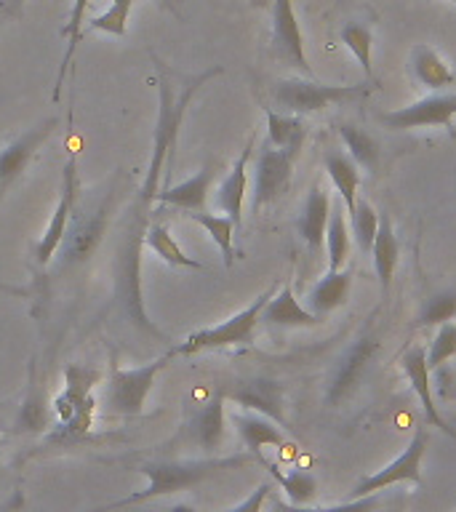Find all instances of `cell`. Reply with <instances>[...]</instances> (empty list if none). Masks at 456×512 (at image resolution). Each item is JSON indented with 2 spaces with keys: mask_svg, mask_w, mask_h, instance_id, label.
Instances as JSON below:
<instances>
[{
  "mask_svg": "<svg viewBox=\"0 0 456 512\" xmlns=\"http://www.w3.org/2000/svg\"><path fill=\"white\" fill-rule=\"evenodd\" d=\"M251 152H254V136H248L240 158L235 160V166L230 168V174L224 176L222 184H219V192H216V203L235 222V227H240V219H243V200H246L248 190V160H251Z\"/></svg>",
  "mask_w": 456,
  "mask_h": 512,
  "instance_id": "ac0fdd59",
  "label": "cell"
},
{
  "mask_svg": "<svg viewBox=\"0 0 456 512\" xmlns=\"http://www.w3.org/2000/svg\"><path fill=\"white\" fill-rule=\"evenodd\" d=\"M158 3H160V6H163V8H168V11H174V14H176L174 0H158Z\"/></svg>",
  "mask_w": 456,
  "mask_h": 512,
  "instance_id": "ee69618b",
  "label": "cell"
},
{
  "mask_svg": "<svg viewBox=\"0 0 456 512\" xmlns=\"http://www.w3.org/2000/svg\"><path fill=\"white\" fill-rule=\"evenodd\" d=\"M174 358V350L163 358L152 360L139 368H120L115 360L110 363V379H107V392L104 403L107 411L115 416H139L144 411V400L150 395L155 376L166 368L168 360Z\"/></svg>",
  "mask_w": 456,
  "mask_h": 512,
  "instance_id": "277c9868",
  "label": "cell"
},
{
  "mask_svg": "<svg viewBox=\"0 0 456 512\" xmlns=\"http://www.w3.org/2000/svg\"><path fill=\"white\" fill-rule=\"evenodd\" d=\"M91 6V0H72V11L67 24L62 27V38L67 40V51L62 56V67H59V75H56V86H54V99L62 96L64 86V72L70 67L72 56H75V48H78L80 38H83V22H86V11Z\"/></svg>",
  "mask_w": 456,
  "mask_h": 512,
  "instance_id": "4dcf8cb0",
  "label": "cell"
},
{
  "mask_svg": "<svg viewBox=\"0 0 456 512\" xmlns=\"http://www.w3.org/2000/svg\"><path fill=\"white\" fill-rule=\"evenodd\" d=\"M411 75L419 86L430 88V91H443V88L454 86L456 72L443 56L430 48L427 43H419L411 51Z\"/></svg>",
  "mask_w": 456,
  "mask_h": 512,
  "instance_id": "cb8c5ba5",
  "label": "cell"
},
{
  "mask_svg": "<svg viewBox=\"0 0 456 512\" xmlns=\"http://www.w3.org/2000/svg\"><path fill=\"white\" fill-rule=\"evenodd\" d=\"M0 3H6V0H0Z\"/></svg>",
  "mask_w": 456,
  "mask_h": 512,
  "instance_id": "bcb514c9",
  "label": "cell"
},
{
  "mask_svg": "<svg viewBox=\"0 0 456 512\" xmlns=\"http://www.w3.org/2000/svg\"><path fill=\"white\" fill-rule=\"evenodd\" d=\"M379 507V496L368 494L352 502L334 504V507H307V504H291V502H275V510L280 512H374Z\"/></svg>",
  "mask_w": 456,
  "mask_h": 512,
  "instance_id": "f35d334b",
  "label": "cell"
},
{
  "mask_svg": "<svg viewBox=\"0 0 456 512\" xmlns=\"http://www.w3.org/2000/svg\"><path fill=\"white\" fill-rule=\"evenodd\" d=\"M134 0H112V6L102 16H96L88 22V30L110 32V35H126L128 14H131Z\"/></svg>",
  "mask_w": 456,
  "mask_h": 512,
  "instance_id": "8d00e7d4",
  "label": "cell"
},
{
  "mask_svg": "<svg viewBox=\"0 0 456 512\" xmlns=\"http://www.w3.org/2000/svg\"><path fill=\"white\" fill-rule=\"evenodd\" d=\"M110 211H112V192H107L102 200H99V206L83 216H78L75 222L67 227L62 240V256H59V267L56 270H72V267H78V264H86L91 259L99 243H102L104 232H107V224H110Z\"/></svg>",
  "mask_w": 456,
  "mask_h": 512,
  "instance_id": "52a82bcc",
  "label": "cell"
},
{
  "mask_svg": "<svg viewBox=\"0 0 456 512\" xmlns=\"http://www.w3.org/2000/svg\"><path fill=\"white\" fill-rule=\"evenodd\" d=\"M272 294H275V288H267L238 315H232L214 328H203V331L190 334L176 347L174 355H198V352L206 350H224V347H235V344H248L254 339V328L262 320L264 304L270 302Z\"/></svg>",
  "mask_w": 456,
  "mask_h": 512,
  "instance_id": "5b68a950",
  "label": "cell"
},
{
  "mask_svg": "<svg viewBox=\"0 0 456 512\" xmlns=\"http://www.w3.org/2000/svg\"><path fill=\"white\" fill-rule=\"evenodd\" d=\"M222 67H214V70H206L203 75L192 80L190 86L184 88V94L174 102L171 96V88H168V80L160 78V115H158V126H155V142H152V160H150V171H147V182L142 187V195H139V203L142 208H147L152 200L158 198L160 192V174L163 171H171L174 166V147H176V136H179V126H182V118L187 107H190L192 96L198 91L206 80H211L214 75H219Z\"/></svg>",
  "mask_w": 456,
  "mask_h": 512,
  "instance_id": "7a4b0ae2",
  "label": "cell"
},
{
  "mask_svg": "<svg viewBox=\"0 0 456 512\" xmlns=\"http://www.w3.org/2000/svg\"><path fill=\"white\" fill-rule=\"evenodd\" d=\"M456 115V94H435L424 96L419 102L400 107L395 112L382 115V123L398 131H411V128H448L451 131V120Z\"/></svg>",
  "mask_w": 456,
  "mask_h": 512,
  "instance_id": "7c38bea8",
  "label": "cell"
},
{
  "mask_svg": "<svg viewBox=\"0 0 456 512\" xmlns=\"http://www.w3.org/2000/svg\"><path fill=\"white\" fill-rule=\"evenodd\" d=\"M232 424L238 430L243 446L251 451V454L264 462L262 448L264 446H283L286 443V435L280 430V424H275L272 419L262 414H254V411H240V414H232Z\"/></svg>",
  "mask_w": 456,
  "mask_h": 512,
  "instance_id": "7402d4cb",
  "label": "cell"
},
{
  "mask_svg": "<svg viewBox=\"0 0 456 512\" xmlns=\"http://www.w3.org/2000/svg\"><path fill=\"white\" fill-rule=\"evenodd\" d=\"M80 179H78V160H75V152H70V158L62 168V198H59V206H56L51 222H48L43 238H40L38 248H35V262L38 267H48L51 259L56 256L59 246H62L64 232L70 227L72 208H75V200H78Z\"/></svg>",
  "mask_w": 456,
  "mask_h": 512,
  "instance_id": "30bf717a",
  "label": "cell"
},
{
  "mask_svg": "<svg viewBox=\"0 0 456 512\" xmlns=\"http://www.w3.org/2000/svg\"><path fill=\"white\" fill-rule=\"evenodd\" d=\"M224 395L230 400H235L240 408L267 416V419H272V422L280 424V427L286 424V411H283L286 390H283V384L275 382V379H264V376L246 379V382H238L230 392H224Z\"/></svg>",
  "mask_w": 456,
  "mask_h": 512,
  "instance_id": "5bb4252c",
  "label": "cell"
},
{
  "mask_svg": "<svg viewBox=\"0 0 456 512\" xmlns=\"http://www.w3.org/2000/svg\"><path fill=\"white\" fill-rule=\"evenodd\" d=\"M275 102L294 115H310L331 107V104L350 102L366 94V86H326L312 78H286L275 83Z\"/></svg>",
  "mask_w": 456,
  "mask_h": 512,
  "instance_id": "8992f818",
  "label": "cell"
},
{
  "mask_svg": "<svg viewBox=\"0 0 456 512\" xmlns=\"http://www.w3.org/2000/svg\"><path fill=\"white\" fill-rule=\"evenodd\" d=\"M342 43L358 59V64L366 72V78H374V64H371L374 62L371 59V54H374V30H371V24L347 22L342 27Z\"/></svg>",
  "mask_w": 456,
  "mask_h": 512,
  "instance_id": "1f68e13d",
  "label": "cell"
},
{
  "mask_svg": "<svg viewBox=\"0 0 456 512\" xmlns=\"http://www.w3.org/2000/svg\"><path fill=\"white\" fill-rule=\"evenodd\" d=\"M339 136H342L344 147L350 150L352 160L366 168V171H374L376 163H379V144L374 142V136L366 134L363 128L352 126V123H342Z\"/></svg>",
  "mask_w": 456,
  "mask_h": 512,
  "instance_id": "836d02e7",
  "label": "cell"
},
{
  "mask_svg": "<svg viewBox=\"0 0 456 512\" xmlns=\"http://www.w3.org/2000/svg\"><path fill=\"white\" fill-rule=\"evenodd\" d=\"M448 3H456V0H448Z\"/></svg>",
  "mask_w": 456,
  "mask_h": 512,
  "instance_id": "f6af8a7d",
  "label": "cell"
},
{
  "mask_svg": "<svg viewBox=\"0 0 456 512\" xmlns=\"http://www.w3.org/2000/svg\"><path fill=\"white\" fill-rule=\"evenodd\" d=\"M67 387L56 398L54 408L59 419H62V432L51 435V443H62V440H78L83 438L91 427V414H94V400H91V390L94 384L102 379L99 371L83 366H70L67 368Z\"/></svg>",
  "mask_w": 456,
  "mask_h": 512,
  "instance_id": "3957f363",
  "label": "cell"
},
{
  "mask_svg": "<svg viewBox=\"0 0 456 512\" xmlns=\"http://www.w3.org/2000/svg\"><path fill=\"white\" fill-rule=\"evenodd\" d=\"M454 512H456V510H454Z\"/></svg>",
  "mask_w": 456,
  "mask_h": 512,
  "instance_id": "7dc6e473",
  "label": "cell"
},
{
  "mask_svg": "<svg viewBox=\"0 0 456 512\" xmlns=\"http://www.w3.org/2000/svg\"><path fill=\"white\" fill-rule=\"evenodd\" d=\"M262 320L280 328H312L320 323V315L304 310L299 299L294 296V286L286 283L280 291L270 296V302L264 304Z\"/></svg>",
  "mask_w": 456,
  "mask_h": 512,
  "instance_id": "44dd1931",
  "label": "cell"
},
{
  "mask_svg": "<svg viewBox=\"0 0 456 512\" xmlns=\"http://www.w3.org/2000/svg\"><path fill=\"white\" fill-rule=\"evenodd\" d=\"M456 355V326L454 323H443L438 328V334L432 339V344L427 347V366L430 371L440 368L446 363L448 358H454Z\"/></svg>",
  "mask_w": 456,
  "mask_h": 512,
  "instance_id": "ab89813d",
  "label": "cell"
},
{
  "mask_svg": "<svg viewBox=\"0 0 456 512\" xmlns=\"http://www.w3.org/2000/svg\"><path fill=\"white\" fill-rule=\"evenodd\" d=\"M24 8V0H6L3 3V16H19Z\"/></svg>",
  "mask_w": 456,
  "mask_h": 512,
  "instance_id": "b9f144b4",
  "label": "cell"
},
{
  "mask_svg": "<svg viewBox=\"0 0 456 512\" xmlns=\"http://www.w3.org/2000/svg\"><path fill=\"white\" fill-rule=\"evenodd\" d=\"M403 371H406L408 382L414 387L416 398L422 403L424 416H427V422L432 427H438L440 432H446L448 438L456 440V432L448 427V422L440 416L438 406H435V400H432V390H430V366H427V347L422 344H416L411 350L403 355Z\"/></svg>",
  "mask_w": 456,
  "mask_h": 512,
  "instance_id": "2e32d148",
  "label": "cell"
},
{
  "mask_svg": "<svg viewBox=\"0 0 456 512\" xmlns=\"http://www.w3.org/2000/svg\"><path fill=\"white\" fill-rule=\"evenodd\" d=\"M352 288V272L350 270H328L323 278L315 283V288L310 291V312L315 315H328V312L339 310L347 296H350Z\"/></svg>",
  "mask_w": 456,
  "mask_h": 512,
  "instance_id": "4316f807",
  "label": "cell"
},
{
  "mask_svg": "<svg viewBox=\"0 0 456 512\" xmlns=\"http://www.w3.org/2000/svg\"><path fill=\"white\" fill-rule=\"evenodd\" d=\"M323 166H326V174L331 176L339 198H342L347 214H355V206H358V187H360V171L358 163L352 158H347L344 152L328 150L323 155Z\"/></svg>",
  "mask_w": 456,
  "mask_h": 512,
  "instance_id": "484cf974",
  "label": "cell"
},
{
  "mask_svg": "<svg viewBox=\"0 0 456 512\" xmlns=\"http://www.w3.org/2000/svg\"><path fill=\"white\" fill-rule=\"evenodd\" d=\"M168 512H200V510H195V507H190V504H174Z\"/></svg>",
  "mask_w": 456,
  "mask_h": 512,
  "instance_id": "7bdbcfd3",
  "label": "cell"
},
{
  "mask_svg": "<svg viewBox=\"0 0 456 512\" xmlns=\"http://www.w3.org/2000/svg\"><path fill=\"white\" fill-rule=\"evenodd\" d=\"M379 352V339L374 334H360L355 342L344 350V355L336 363L334 374L328 379L326 403L328 406H339L350 398L352 392L358 390L360 379L366 374V368L371 366V360Z\"/></svg>",
  "mask_w": 456,
  "mask_h": 512,
  "instance_id": "ba28073f",
  "label": "cell"
},
{
  "mask_svg": "<svg viewBox=\"0 0 456 512\" xmlns=\"http://www.w3.org/2000/svg\"><path fill=\"white\" fill-rule=\"evenodd\" d=\"M272 46L278 51L280 59H286L288 64H294L296 70H302L304 75H310V62L304 56V40L299 22H296L294 0H275L272 3Z\"/></svg>",
  "mask_w": 456,
  "mask_h": 512,
  "instance_id": "9a60e30c",
  "label": "cell"
},
{
  "mask_svg": "<svg viewBox=\"0 0 456 512\" xmlns=\"http://www.w3.org/2000/svg\"><path fill=\"white\" fill-rule=\"evenodd\" d=\"M376 230H379V214L376 208L366 200L358 198V206H355V214H352V232H355V243L363 254H371V246H374Z\"/></svg>",
  "mask_w": 456,
  "mask_h": 512,
  "instance_id": "d590c367",
  "label": "cell"
},
{
  "mask_svg": "<svg viewBox=\"0 0 456 512\" xmlns=\"http://www.w3.org/2000/svg\"><path fill=\"white\" fill-rule=\"evenodd\" d=\"M456 318V294L454 291H446V294H438L427 299L422 315H419V323L422 326H443V323H451Z\"/></svg>",
  "mask_w": 456,
  "mask_h": 512,
  "instance_id": "74e56055",
  "label": "cell"
},
{
  "mask_svg": "<svg viewBox=\"0 0 456 512\" xmlns=\"http://www.w3.org/2000/svg\"><path fill=\"white\" fill-rule=\"evenodd\" d=\"M328 270H342L350 254V230L344 222V203H331V216L326 227Z\"/></svg>",
  "mask_w": 456,
  "mask_h": 512,
  "instance_id": "f546056e",
  "label": "cell"
},
{
  "mask_svg": "<svg viewBox=\"0 0 456 512\" xmlns=\"http://www.w3.org/2000/svg\"><path fill=\"white\" fill-rule=\"evenodd\" d=\"M270 494H272V483H259L254 494L248 496L246 502H240L238 507H232V510H222V512H262L264 502L270 499Z\"/></svg>",
  "mask_w": 456,
  "mask_h": 512,
  "instance_id": "60d3db41",
  "label": "cell"
},
{
  "mask_svg": "<svg viewBox=\"0 0 456 512\" xmlns=\"http://www.w3.org/2000/svg\"><path fill=\"white\" fill-rule=\"evenodd\" d=\"M192 222H198L203 230L211 235L216 246L222 248L224 256V267H232L235 262V248H232V232H235V222H232L230 216H216L208 214V211H187Z\"/></svg>",
  "mask_w": 456,
  "mask_h": 512,
  "instance_id": "d6a6232c",
  "label": "cell"
},
{
  "mask_svg": "<svg viewBox=\"0 0 456 512\" xmlns=\"http://www.w3.org/2000/svg\"><path fill=\"white\" fill-rule=\"evenodd\" d=\"M144 246L150 248L155 256H160L163 262L171 264V267H187V270L198 272L206 270L198 259H192V256L184 254L182 246H179L174 235H171V230L163 227V224H152L150 230L144 232Z\"/></svg>",
  "mask_w": 456,
  "mask_h": 512,
  "instance_id": "83f0119b",
  "label": "cell"
},
{
  "mask_svg": "<svg viewBox=\"0 0 456 512\" xmlns=\"http://www.w3.org/2000/svg\"><path fill=\"white\" fill-rule=\"evenodd\" d=\"M216 179V166H203L195 176H190L187 182L174 184V187H163L158 192L160 203L166 206H176L182 211H206V200L208 192H211V184Z\"/></svg>",
  "mask_w": 456,
  "mask_h": 512,
  "instance_id": "ffe728a7",
  "label": "cell"
},
{
  "mask_svg": "<svg viewBox=\"0 0 456 512\" xmlns=\"http://www.w3.org/2000/svg\"><path fill=\"white\" fill-rule=\"evenodd\" d=\"M424 451H427V432L424 430H416V435L411 438L408 448L403 454L390 462L384 470L374 472V475H366V478L360 480L358 486H355V499L360 496H368V494H376V491H382L387 486H395V483H422V459H424Z\"/></svg>",
  "mask_w": 456,
  "mask_h": 512,
  "instance_id": "8fae6325",
  "label": "cell"
},
{
  "mask_svg": "<svg viewBox=\"0 0 456 512\" xmlns=\"http://www.w3.org/2000/svg\"><path fill=\"white\" fill-rule=\"evenodd\" d=\"M251 464V456H227V459H195V462H144L136 467V472L147 475V488L136 491V494L120 499V502L104 504L94 512H115L123 510L128 504H142L150 499H160V496L179 494L184 488H192L203 483V480L214 478L216 472L222 470H238Z\"/></svg>",
  "mask_w": 456,
  "mask_h": 512,
  "instance_id": "6da1fadb",
  "label": "cell"
},
{
  "mask_svg": "<svg viewBox=\"0 0 456 512\" xmlns=\"http://www.w3.org/2000/svg\"><path fill=\"white\" fill-rule=\"evenodd\" d=\"M54 427L51 424V408H48L46 400V387L40 382L38 366L35 360L30 363V371H27V392H24L22 411L16 416L14 432H24V435H43Z\"/></svg>",
  "mask_w": 456,
  "mask_h": 512,
  "instance_id": "e0dca14e",
  "label": "cell"
},
{
  "mask_svg": "<svg viewBox=\"0 0 456 512\" xmlns=\"http://www.w3.org/2000/svg\"><path fill=\"white\" fill-rule=\"evenodd\" d=\"M262 464L270 470L272 478L278 480L280 488L286 491L288 502L291 504H310L312 499H315V478H312L310 472L294 470V472H288V475H283L275 464H267V462Z\"/></svg>",
  "mask_w": 456,
  "mask_h": 512,
  "instance_id": "e575fe53",
  "label": "cell"
},
{
  "mask_svg": "<svg viewBox=\"0 0 456 512\" xmlns=\"http://www.w3.org/2000/svg\"><path fill=\"white\" fill-rule=\"evenodd\" d=\"M267 136L272 147L299 155L307 139V128L299 115H278L275 110H267Z\"/></svg>",
  "mask_w": 456,
  "mask_h": 512,
  "instance_id": "f1b7e54d",
  "label": "cell"
},
{
  "mask_svg": "<svg viewBox=\"0 0 456 512\" xmlns=\"http://www.w3.org/2000/svg\"><path fill=\"white\" fill-rule=\"evenodd\" d=\"M299 155L288 150H278L270 142L262 144V150L256 155V174H254V211H262L270 206L288 190L291 174H294V163Z\"/></svg>",
  "mask_w": 456,
  "mask_h": 512,
  "instance_id": "9c48e42d",
  "label": "cell"
},
{
  "mask_svg": "<svg viewBox=\"0 0 456 512\" xmlns=\"http://www.w3.org/2000/svg\"><path fill=\"white\" fill-rule=\"evenodd\" d=\"M371 259H374L376 278L382 283V291L387 294L392 286V278H395V270H398L400 259V246L398 238H395V227H392L390 216L379 214V230H376L374 246H371Z\"/></svg>",
  "mask_w": 456,
  "mask_h": 512,
  "instance_id": "d4e9b609",
  "label": "cell"
},
{
  "mask_svg": "<svg viewBox=\"0 0 456 512\" xmlns=\"http://www.w3.org/2000/svg\"><path fill=\"white\" fill-rule=\"evenodd\" d=\"M224 390H216L214 398L206 400L203 406L192 414V438L198 443L203 451H216V448L222 446L224 440Z\"/></svg>",
  "mask_w": 456,
  "mask_h": 512,
  "instance_id": "603a6c76",
  "label": "cell"
},
{
  "mask_svg": "<svg viewBox=\"0 0 456 512\" xmlns=\"http://www.w3.org/2000/svg\"><path fill=\"white\" fill-rule=\"evenodd\" d=\"M56 120L48 118L43 120L40 126L30 128L27 134H22L19 139L8 144L6 150H0V203L6 198L8 187L24 174V168L30 166L32 155L48 142V136L54 134Z\"/></svg>",
  "mask_w": 456,
  "mask_h": 512,
  "instance_id": "4fadbf2b",
  "label": "cell"
},
{
  "mask_svg": "<svg viewBox=\"0 0 456 512\" xmlns=\"http://www.w3.org/2000/svg\"><path fill=\"white\" fill-rule=\"evenodd\" d=\"M328 216H331V198L320 184H312L299 216V235L315 254H320V248L326 246Z\"/></svg>",
  "mask_w": 456,
  "mask_h": 512,
  "instance_id": "d6986e66",
  "label": "cell"
}]
</instances>
